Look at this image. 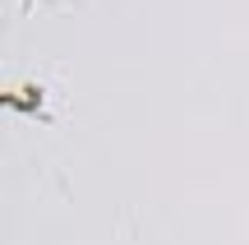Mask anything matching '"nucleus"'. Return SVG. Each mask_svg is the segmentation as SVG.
<instances>
[]
</instances>
